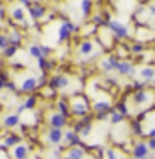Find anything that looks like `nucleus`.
Masks as SVG:
<instances>
[{"mask_svg": "<svg viewBox=\"0 0 155 159\" xmlns=\"http://www.w3.org/2000/svg\"><path fill=\"white\" fill-rule=\"evenodd\" d=\"M47 125H49V128L62 130L64 126H68V117H64L60 111H53L47 115Z\"/></svg>", "mask_w": 155, "mask_h": 159, "instance_id": "423d86ee", "label": "nucleus"}, {"mask_svg": "<svg viewBox=\"0 0 155 159\" xmlns=\"http://www.w3.org/2000/svg\"><path fill=\"white\" fill-rule=\"evenodd\" d=\"M7 39H9V44H11V46L20 48L22 42H24V33H22V30H20L18 26L9 28V31H7Z\"/></svg>", "mask_w": 155, "mask_h": 159, "instance_id": "1a4fd4ad", "label": "nucleus"}, {"mask_svg": "<svg viewBox=\"0 0 155 159\" xmlns=\"http://www.w3.org/2000/svg\"><path fill=\"white\" fill-rule=\"evenodd\" d=\"M59 111H60L64 117H68L69 119V115H71V106H69V99L68 97H60V101H59Z\"/></svg>", "mask_w": 155, "mask_h": 159, "instance_id": "aec40b11", "label": "nucleus"}, {"mask_svg": "<svg viewBox=\"0 0 155 159\" xmlns=\"http://www.w3.org/2000/svg\"><path fill=\"white\" fill-rule=\"evenodd\" d=\"M109 121H111V125H119V123H122L124 121V115L122 113H119L117 110H113L109 113Z\"/></svg>", "mask_w": 155, "mask_h": 159, "instance_id": "bb28decb", "label": "nucleus"}, {"mask_svg": "<svg viewBox=\"0 0 155 159\" xmlns=\"http://www.w3.org/2000/svg\"><path fill=\"white\" fill-rule=\"evenodd\" d=\"M117 73L121 77H131V75H135V68H133V64L130 61H121L119 68H117Z\"/></svg>", "mask_w": 155, "mask_h": 159, "instance_id": "4468645a", "label": "nucleus"}, {"mask_svg": "<svg viewBox=\"0 0 155 159\" xmlns=\"http://www.w3.org/2000/svg\"><path fill=\"white\" fill-rule=\"evenodd\" d=\"M78 55L82 57V59H91L95 55H99L97 51H95V40L91 39H86V40H82L80 44H78Z\"/></svg>", "mask_w": 155, "mask_h": 159, "instance_id": "7ed1b4c3", "label": "nucleus"}, {"mask_svg": "<svg viewBox=\"0 0 155 159\" xmlns=\"http://www.w3.org/2000/svg\"><path fill=\"white\" fill-rule=\"evenodd\" d=\"M51 51H53V48H49V46H42V55H44L46 59L51 55Z\"/></svg>", "mask_w": 155, "mask_h": 159, "instance_id": "f704fd0d", "label": "nucleus"}, {"mask_svg": "<svg viewBox=\"0 0 155 159\" xmlns=\"http://www.w3.org/2000/svg\"><path fill=\"white\" fill-rule=\"evenodd\" d=\"M9 18L13 20V22H18V26L26 20V13H24V7L22 6H15V7H11L9 9Z\"/></svg>", "mask_w": 155, "mask_h": 159, "instance_id": "f3484780", "label": "nucleus"}, {"mask_svg": "<svg viewBox=\"0 0 155 159\" xmlns=\"http://www.w3.org/2000/svg\"><path fill=\"white\" fill-rule=\"evenodd\" d=\"M139 75L142 77L144 82H153L155 80V68H152V66H142L139 70Z\"/></svg>", "mask_w": 155, "mask_h": 159, "instance_id": "6ab92c4d", "label": "nucleus"}, {"mask_svg": "<svg viewBox=\"0 0 155 159\" xmlns=\"http://www.w3.org/2000/svg\"><path fill=\"white\" fill-rule=\"evenodd\" d=\"M69 86V79L66 77V75H53V77H49L47 80V88H51V90H66Z\"/></svg>", "mask_w": 155, "mask_h": 159, "instance_id": "6e6552de", "label": "nucleus"}, {"mask_svg": "<svg viewBox=\"0 0 155 159\" xmlns=\"http://www.w3.org/2000/svg\"><path fill=\"white\" fill-rule=\"evenodd\" d=\"M22 139H20V135H16V134H7L6 137H4V144L9 148V146H18V144H22L20 143Z\"/></svg>", "mask_w": 155, "mask_h": 159, "instance_id": "b1692460", "label": "nucleus"}, {"mask_svg": "<svg viewBox=\"0 0 155 159\" xmlns=\"http://www.w3.org/2000/svg\"><path fill=\"white\" fill-rule=\"evenodd\" d=\"M117 111H119V113H122L124 117L130 113V111H128V106H126L124 102H119V104H117Z\"/></svg>", "mask_w": 155, "mask_h": 159, "instance_id": "473e14b6", "label": "nucleus"}, {"mask_svg": "<svg viewBox=\"0 0 155 159\" xmlns=\"http://www.w3.org/2000/svg\"><path fill=\"white\" fill-rule=\"evenodd\" d=\"M142 49H144V46H142L140 42H135V44L131 46V49H130V51H131V53H135V55H139V53L142 51Z\"/></svg>", "mask_w": 155, "mask_h": 159, "instance_id": "2f4dec72", "label": "nucleus"}, {"mask_svg": "<svg viewBox=\"0 0 155 159\" xmlns=\"http://www.w3.org/2000/svg\"><path fill=\"white\" fill-rule=\"evenodd\" d=\"M66 157L68 159H86V152H84L82 146H73V148L68 150Z\"/></svg>", "mask_w": 155, "mask_h": 159, "instance_id": "412c9836", "label": "nucleus"}, {"mask_svg": "<svg viewBox=\"0 0 155 159\" xmlns=\"http://www.w3.org/2000/svg\"><path fill=\"white\" fill-rule=\"evenodd\" d=\"M38 68H40L42 73H47V71H51V70L55 68V62L49 61V59H46V57H42V59H38Z\"/></svg>", "mask_w": 155, "mask_h": 159, "instance_id": "5701e85b", "label": "nucleus"}, {"mask_svg": "<svg viewBox=\"0 0 155 159\" xmlns=\"http://www.w3.org/2000/svg\"><path fill=\"white\" fill-rule=\"evenodd\" d=\"M150 15L155 16V6H150Z\"/></svg>", "mask_w": 155, "mask_h": 159, "instance_id": "58836bf2", "label": "nucleus"}, {"mask_svg": "<svg viewBox=\"0 0 155 159\" xmlns=\"http://www.w3.org/2000/svg\"><path fill=\"white\" fill-rule=\"evenodd\" d=\"M37 88H38V79L37 77H33V75H29V77H26V79L20 82V86H18V92H22V93H35L37 92Z\"/></svg>", "mask_w": 155, "mask_h": 159, "instance_id": "0eeeda50", "label": "nucleus"}, {"mask_svg": "<svg viewBox=\"0 0 155 159\" xmlns=\"http://www.w3.org/2000/svg\"><path fill=\"white\" fill-rule=\"evenodd\" d=\"M28 13L31 15L33 20H42V18L47 15V7L42 4V2H35V4H33V7L28 9Z\"/></svg>", "mask_w": 155, "mask_h": 159, "instance_id": "9b49d317", "label": "nucleus"}, {"mask_svg": "<svg viewBox=\"0 0 155 159\" xmlns=\"http://www.w3.org/2000/svg\"><path fill=\"white\" fill-rule=\"evenodd\" d=\"M11 46L9 44V39H7V33H0V49L4 51V49H7Z\"/></svg>", "mask_w": 155, "mask_h": 159, "instance_id": "c85d7f7f", "label": "nucleus"}, {"mask_svg": "<svg viewBox=\"0 0 155 159\" xmlns=\"http://www.w3.org/2000/svg\"><path fill=\"white\" fill-rule=\"evenodd\" d=\"M119 62H121V59H119L117 55H108V57H104V59L99 62V68H100L104 73H109V71H117V68H119Z\"/></svg>", "mask_w": 155, "mask_h": 159, "instance_id": "39448f33", "label": "nucleus"}, {"mask_svg": "<svg viewBox=\"0 0 155 159\" xmlns=\"http://www.w3.org/2000/svg\"><path fill=\"white\" fill-rule=\"evenodd\" d=\"M106 159H122V156L117 150H108L106 152Z\"/></svg>", "mask_w": 155, "mask_h": 159, "instance_id": "7c9ffc66", "label": "nucleus"}, {"mask_svg": "<svg viewBox=\"0 0 155 159\" xmlns=\"http://www.w3.org/2000/svg\"><path fill=\"white\" fill-rule=\"evenodd\" d=\"M0 18H7V9L4 7L2 2H0Z\"/></svg>", "mask_w": 155, "mask_h": 159, "instance_id": "c9c22d12", "label": "nucleus"}, {"mask_svg": "<svg viewBox=\"0 0 155 159\" xmlns=\"http://www.w3.org/2000/svg\"><path fill=\"white\" fill-rule=\"evenodd\" d=\"M153 86H155V80H153Z\"/></svg>", "mask_w": 155, "mask_h": 159, "instance_id": "37998d69", "label": "nucleus"}, {"mask_svg": "<svg viewBox=\"0 0 155 159\" xmlns=\"http://www.w3.org/2000/svg\"><path fill=\"white\" fill-rule=\"evenodd\" d=\"M59 159H68V157H66V156H64V157H59Z\"/></svg>", "mask_w": 155, "mask_h": 159, "instance_id": "ea45409f", "label": "nucleus"}, {"mask_svg": "<svg viewBox=\"0 0 155 159\" xmlns=\"http://www.w3.org/2000/svg\"><path fill=\"white\" fill-rule=\"evenodd\" d=\"M144 159H152V157H150V156H148V157H144Z\"/></svg>", "mask_w": 155, "mask_h": 159, "instance_id": "a19ab883", "label": "nucleus"}, {"mask_svg": "<svg viewBox=\"0 0 155 159\" xmlns=\"http://www.w3.org/2000/svg\"><path fill=\"white\" fill-rule=\"evenodd\" d=\"M16 49H18V48H15V46H9L7 49H4V57H6V59L15 57V55H16Z\"/></svg>", "mask_w": 155, "mask_h": 159, "instance_id": "c756f323", "label": "nucleus"}, {"mask_svg": "<svg viewBox=\"0 0 155 159\" xmlns=\"http://www.w3.org/2000/svg\"><path fill=\"white\" fill-rule=\"evenodd\" d=\"M148 148H150V150H155V139H150V141H148Z\"/></svg>", "mask_w": 155, "mask_h": 159, "instance_id": "4c0bfd02", "label": "nucleus"}, {"mask_svg": "<svg viewBox=\"0 0 155 159\" xmlns=\"http://www.w3.org/2000/svg\"><path fill=\"white\" fill-rule=\"evenodd\" d=\"M64 141V132L57 130V128H49L47 130V143L53 146H60V143Z\"/></svg>", "mask_w": 155, "mask_h": 159, "instance_id": "f8f14e48", "label": "nucleus"}, {"mask_svg": "<svg viewBox=\"0 0 155 159\" xmlns=\"http://www.w3.org/2000/svg\"><path fill=\"white\" fill-rule=\"evenodd\" d=\"M91 110L99 115V113H111L113 108H111V102L109 101H95L91 106Z\"/></svg>", "mask_w": 155, "mask_h": 159, "instance_id": "dca6fc26", "label": "nucleus"}, {"mask_svg": "<svg viewBox=\"0 0 155 159\" xmlns=\"http://www.w3.org/2000/svg\"><path fill=\"white\" fill-rule=\"evenodd\" d=\"M108 30L113 33V37L119 39V40L130 37V28L124 24L122 20H117V18H111V20L108 22Z\"/></svg>", "mask_w": 155, "mask_h": 159, "instance_id": "f03ea898", "label": "nucleus"}, {"mask_svg": "<svg viewBox=\"0 0 155 159\" xmlns=\"http://www.w3.org/2000/svg\"><path fill=\"white\" fill-rule=\"evenodd\" d=\"M153 28H155V20H153Z\"/></svg>", "mask_w": 155, "mask_h": 159, "instance_id": "79ce46f5", "label": "nucleus"}, {"mask_svg": "<svg viewBox=\"0 0 155 159\" xmlns=\"http://www.w3.org/2000/svg\"><path fill=\"white\" fill-rule=\"evenodd\" d=\"M152 93L150 92H146V90H140V92H135L133 95H131V101H133V104H137V106H144V104H148L150 101H152Z\"/></svg>", "mask_w": 155, "mask_h": 159, "instance_id": "ddd939ff", "label": "nucleus"}, {"mask_svg": "<svg viewBox=\"0 0 155 159\" xmlns=\"http://www.w3.org/2000/svg\"><path fill=\"white\" fill-rule=\"evenodd\" d=\"M78 26H75L73 22H69V20H64L60 22V26H59V40L60 42H68L69 39H71V33L77 31Z\"/></svg>", "mask_w": 155, "mask_h": 159, "instance_id": "20e7f679", "label": "nucleus"}, {"mask_svg": "<svg viewBox=\"0 0 155 159\" xmlns=\"http://www.w3.org/2000/svg\"><path fill=\"white\" fill-rule=\"evenodd\" d=\"M146 134H148V137H150V139H155V126H153V128H150Z\"/></svg>", "mask_w": 155, "mask_h": 159, "instance_id": "e433bc0d", "label": "nucleus"}, {"mask_svg": "<svg viewBox=\"0 0 155 159\" xmlns=\"http://www.w3.org/2000/svg\"><path fill=\"white\" fill-rule=\"evenodd\" d=\"M69 106H71V115H75L78 119H84L90 113V102L82 95H77L75 99H71L69 101Z\"/></svg>", "mask_w": 155, "mask_h": 159, "instance_id": "f257e3e1", "label": "nucleus"}, {"mask_svg": "<svg viewBox=\"0 0 155 159\" xmlns=\"http://www.w3.org/2000/svg\"><path fill=\"white\" fill-rule=\"evenodd\" d=\"M131 156L133 159H144L150 156V148H148V143H144V141H137V143L133 144V148H131Z\"/></svg>", "mask_w": 155, "mask_h": 159, "instance_id": "9d476101", "label": "nucleus"}, {"mask_svg": "<svg viewBox=\"0 0 155 159\" xmlns=\"http://www.w3.org/2000/svg\"><path fill=\"white\" fill-rule=\"evenodd\" d=\"M64 143L68 144L69 148H73V146H82V143H80V135H78L75 130H68V132L64 134Z\"/></svg>", "mask_w": 155, "mask_h": 159, "instance_id": "2eb2a0df", "label": "nucleus"}, {"mask_svg": "<svg viewBox=\"0 0 155 159\" xmlns=\"http://www.w3.org/2000/svg\"><path fill=\"white\" fill-rule=\"evenodd\" d=\"M29 55L31 57H35V59H42V57H44V55H42V46H37V44L31 46L29 48Z\"/></svg>", "mask_w": 155, "mask_h": 159, "instance_id": "cd10ccee", "label": "nucleus"}, {"mask_svg": "<svg viewBox=\"0 0 155 159\" xmlns=\"http://www.w3.org/2000/svg\"><path fill=\"white\" fill-rule=\"evenodd\" d=\"M18 123H20V117L16 115V113H6L4 115V119H2V126L4 128H15L18 126Z\"/></svg>", "mask_w": 155, "mask_h": 159, "instance_id": "a211bd4d", "label": "nucleus"}, {"mask_svg": "<svg viewBox=\"0 0 155 159\" xmlns=\"http://www.w3.org/2000/svg\"><path fill=\"white\" fill-rule=\"evenodd\" d=\"M78 6H80V11H82V15H84V16H88L90 13H91L93 2H90V0H84V2H80Z\"/></svg>", "mask_w": 155, "mask_h": 159, "instance_id": "a878e982", "label": "nucleus"}, {"mask_svg": "<svg viewBox=\"0 0 155 159\" xmlns=\"http://www.w3.org/2000/svg\"><path fill=\"white\" fill-rule=\"evenodd\" d=\"M29 148L26 146V144H18L15 146V150H13V159H28L29 156Z\"/></svg>", "mask_w": 155, "mask_h": 159, "instance_id": "4be33fe9", "label": "nucleus"}, {"mask_svg": "<svg viewBox=\"0 0 155 159\" xmlns=\"http://www.w3.org/2000/svg\"><path fill=\"white\" fill-rule=\"evenodd\" d=\"M131 132H133L135 135H140V134H142V128H140V125H139V123H135V125H133V128H131Z\"/></svg>", "mask_w": 155, "mask_h": 159, "instance_id": "72a5a7b5", "label": "nucleus"}, {"mask_svg": "<svg viewBox=\"0 0 155 159\" xmlns=\"http://www.w3.org/2000/svg\"><path fill=\"white\" fill-rule=\"evenodd\" d=\"M38 99H40V95H37V93H33V95H29L22 104H24V108L26 110H33L35 106H37V102H38Z\"/></svg>", "mask_w": 155, "mask_h": 159, "instance_id": "393cba45", "label": "nucleus"}]
</instances>
